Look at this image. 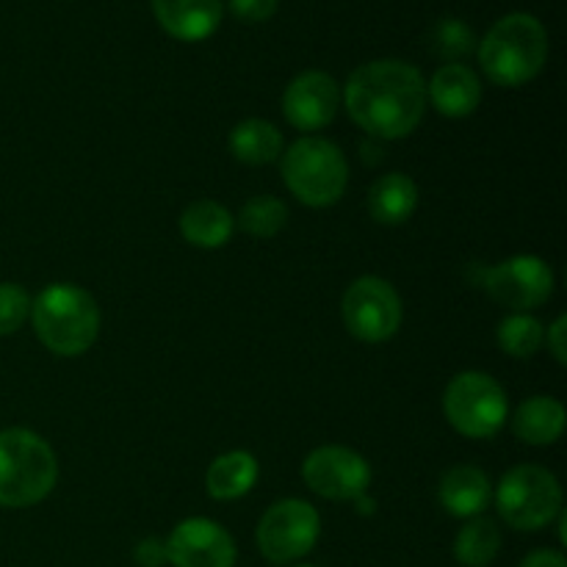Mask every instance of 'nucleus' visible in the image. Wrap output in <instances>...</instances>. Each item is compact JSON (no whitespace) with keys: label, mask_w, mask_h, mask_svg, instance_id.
<instances>
[{"label":"nucleus","mask_w":567,"mask_h":567,"mask_svg":"<svg viewBox=\"0 0 567 567\" xmlns=\"http://www.w3.org/2000/svg\"><path fill=\"white\" fill-rule=\"evenodd\" d=\"M347 111L369 136L404 138L426 111V81L413 64L396 59L369 61L349 75Z\"/></svg>","instance_id":"obj_1"},{"label":"nucleus","mask_w":567,"mask_h":567,"mask_svg":"<svg viewBox=\"0 0 567 567\" xmlns=\"http://www.w3.org/2000/svg\"><path fill=\"white\" fill-rule=\"evenodd\" d=\"M39 341L59 358L89 352L100 332V308L89 291L72 282H53L31 302Z\"/></svg>","instance_id":"obj_2"},{"label":"nucleus","mask_w":567,"mask_h":567,"mask_svg":"<svg viewBox=\"0 0 567 567\" xmlns=\"http://www.w3.org/2000/svg\"><path fill=\"white\" fill-rule=\"evenodd\" d=\"M548 61V33L532 14H509L485 33L480 64L498 86H524Z\"/></svg>","instance_id":"obj_3"},{"label":"nucleus","mask_w":567,"mask_h":567,"mask_svg":"<svg viewBox=\"0 0 567 567\" xmlns=\"http://www.w3.org/2000/svg\"><path fill=\"white\" fill-rule=\"evenodd\" d=\"M59 482V460L31 430L0 432V507L25 509L44 502Z\"/></svg>","instance_id":"obj_4"},{"label":"nucleus","mask_w":567,"mask_h":567,"mask_svg":"<svg viewBox=\"0 0 567 567\" xmlns=\"http://www.w3.org/2000/svg\"><path fill=\"white\" fill-rule=\"evenodd\" d=\"M282 177L299 203L310 208H327L347 192L349 166L336 144L308 136L293 142L282 155Z\"/></svg>","instance_id":"obj_5"},{"label":"nucleus","mask_w":567,"mask_h":567,"mask_svg":"<svg viewBox=\"0 0 567 567\" xmlns=\"http://www.w3.org/2000/svg\"><path fill=\"white\" fill-rule=\"evenodd\" d=\"M496 509L518 532H537L563 513V487L540 465H515L496 491Z\"/></svg>","instance_id":"obj_6"},{"label":"nucleus","mask_w":567,"mask_h":567,"mask_svg":"<svg viewBox=\"0 0 567 567\" xmlns=\"http://www.w3.org/2000/svg\"><path fill=\"white\" fill-rule=\"evenodd\" d=\"M443 410L460 435L482 441L496 435L507 421V393L491 374L463 371L449 382Z\"/></svg>","instance_id":"obj_7"},{"label":"nucleus","mask_w":567,"mask_h":567,"mask_svg":"<svg viewBox=\"0 0 567 567\" xmlns=\"http://www.w3.org/2000/svg\"><path fill=\"white\" fill-rule=\"evenodd\" d=\"M319 535L321 518L316 507L302 498H282L264 513L255 540L271 565H291L313 551Z\"/></svg>","instance_id":"obj_8"},{"label":"nucleus","mask_w":567,"mask_h":567,"mask_svg":"<svg viewBox=\"0 0 567 567\" xmlns=\"http://www.w3.org/2000/svg\"><path fill=\"white\" fill-rule=\"evenodd\" d=\"M476 282L493 302L526 313L546 305L554 293V271L537 255H515L496 266H480Z\"/></svg>","instance_id":"obj_9"},{"label":"nucleus","mask_w":567,"mask_h":567,"mask_svg":"<svg viewBox=\"0 0 567 567\" xmlns=\"http://www.w3.org/2000/svg\"><path fill=\"white\" fill-rule=\"evenodd\" d=\"M343 324L365 343H382L402 324V299L382 277H360L347 288L341 302Z\"/></svg>","instance_id":"obj_10"},{"label":"nucleus","mask_w":567,"mask_h":567,"mask_svg":"<svg viewBox=\"0 0 567 567\" xmlns=\"http://www.w3.org/2000/svg\"><path fill=\"white\" fill-rule=\"evenodd\" d=\"M302 480L319 496L332 502H354L371 485V468L358 452L347 446H321L308 454Z\"/></svg>","instance_id":"obj_11"},{"label":"nucleus","mask_w":567,"mask_h":567,"mask_svg":"<svg viewBox=\"0 0 567 567\" xmlns=\"http://www.w3.org/2000/svg\"><path fill=\"white\" fill-rule=\"evenodd\" d=\"M166 557L172 567H233L238 551L221 524L210 518H186L172 529Z\"/></svg>","instance_id":"obj_12"},{"label":"nucleus","mask_w":567,"mask_h":567,"mask_svg":"<svg viewBox=\"0 0 567 567\" xmlns=\"http://www.w3.org/2000/svg\"><path fill=\"white\" fill-rule=\"evenodd\" d=\"M338 103H341V89L336 78L319 70L297 75L282 94L286 120L299 131H319L330 125L338 114Z\"/></svg>","instance_id":"obj_13"},{"label":"nucleus","mask_w":567,"mask_h":567,"mask_svg":"<svg viewBox=\"0 0 567 567\" xmlns=\"http://www.w3.org/2000/svg\"><path fill=\"white\" fill-rule=\"evenodd\" d=\"M155 20L181 42H203L219 28L221 0H153Z\"/></svg>","instance_id":"obj_14"},{"label":"nucleus","mask_w":567,"mask_h":567,"mask_svg":"<svg viewBox=\"0 0 567 567\" xmlns=\"http://www.w3.org/2000/svg\"><path fill=\"white\" fill-rule=\"evenodd\" d=\"M480 100V78L463 64H443L426 83V103H432L443 116H452V120L474 114Z\"/></svg>","instance_id":"obj_15"},{"label":"nucleus","mask_w":567,"mask_h":567,"mask_svg":"<svg viewBox=\"0 0 567 567\" xmlns=\"http://www.w3.org/2000/svg\"><path fill=\"white\" fill-rule=\"evenodd\" d=\"M437 496L449 515L471 520L485 513L493 498V487L485 471L474 468V465H457L443 474Z\"/></svg>","instance_id":"obj_16"},{"label":"nucleus","mask_w":567,"mask_h":567,"mask_svg":"<svg viewBox=\"0 0 567 567\" xmlns=\"http://www.w3.org/2000/svg\"><path fill=\"white\" fill-rule=\"evenodd\" d=\"M513 432L529 446H551L565 432V408L551 396H532L515 410Z\"/></svg>","instance_id":"obj_17"},{"label":"nucleus","mask_w":567,"mask_h":567,"mask_svg":"<svg viewBox=\"0 0 567 567\" xmlns=\"http://www.w3.org/2000/svg\"><path fill=\"white\" fill-rule=\"evenodd\" d=\"M233 227H236V219L230 210L214 199H197L181 216L183 238L199 249L225 247L233 236Z\"/></svg>","instance_id":"obj_18"},{"label":"nucleus","mask_w":567,"mask_h":567,"mask_svg":"<svg viewBox=\"0 0 567 567\" xmlns=\"http://www.w3.org/2000/svg\"><path fill=\"white\" fill-rule=\"evenodd\" d=\"M255 482H258V460L249 452H227L210 463L205 474V491L210 498L233 502L247 496Z\"/></svg>","instance_id":"obj_19"},{"label":"nucleus","mask_w":567,"mask_h":567,"mask_svg":"<svg viewBox=\"0 0 567 567\" xmlns=\"http://www.w3.org/2000/svg\"><path fill=\"white\" fill-rule=\"evenodd\" d=\"M419 205V186L402 172L380 177L369 192V214L380 225H402Z\"/></svg>","instance_id":"obj_20"},{"label":"nucleus","mask_w":567,"mask_h":567,"mask_svg":"<svg viewBox=\"0 0 567 567\" xmlns=\"http://www.w3.org/2000/svg\"><path fill=\"white\" fill-rule=\"evenodd\" d=\"M227 144L241 164L264 166L280 158L282 133L266 120H244L233 127Z\"/></svg>","instance_id":"obj_21"},{"label":"nucleus","mask_w":567,"mask_h":567,"mask_svg":"<svg viewBox=\"0 0 567 567\" xmlns=\"http://www.w3.org/2000/svg\"><path fill=\"white\" fill-rule=\"evenodd\" d=\"M502 551V532L491 518H471L454 537V559L465 567H487Z\"/></svg>","instance_id":"obj_22"},{"label":"nucleus","mask_w":567,"mask_h":567,"mask_svg":"<svg viewBox=\"0 0 567 567\" xmlns=\"http://www.w3.org/2000/svg\"><path fill=\"white\" fill-rule=\"evenodd\" d=\"M496 338L502 352H507L509 358H532V354L540 352L543 341H546V330H543L535 316L513 313L498 324Z\"/></svg>","instance_id":"obj_23"},{"label":"nucleus","mask_w":567,"mask_h":567,"mask_svg":"<svg viewBox=\"0 0 567 567\" xmlns=\"http://www.w3.org/2000/svg\"><path fill=\"white\" fill-rule=\"evenodd\" d=\"M288 221V208L282 199L269 197H252L238 214V227L244 233H249L252 238H275L277 233L286 227Z\"/></svg>","instance_id":"obj_24"},{"label":"nucleus","mask_w":567,"mask_h":567,"mask_svg":"<svg viewBox=\"0 0 567 567\" xmlns=\"http://www.w3.org/2000/svg\"><path fill=\"white\" fill-rule=\"evenodd\" d=\"M474 31H471L463 20H454V17H446V20L437 22L430 33L432 55L443 59L446 64H457L460 59L474 53Z\"/></svg>","instance_id":"obj_25"},{"label":"nucleus","mask_w":567,"mask_h":567,"mask_svg":"<svg viewBox=\"0 0 567 567\" xmlns=\"http://www.w3.org/2000/svg\"><path fill=\"white\" fill-rule=\"evenodd\" d=\"M31 316V297L17 282H0V336H14Z\"/></svg>","instance_id":"obj_26"},{"label":"nucleus","mask_w":567,"mask_h":567,"mask_svg":"<svg viewBox=\"0 0 567 567\" xmlns=\"http://www.w3.org/2000/svg\"><path fill=\"white\" fill-rule=\"evenodd\" d=\"M280 0H230L233 14L241 22H266L275 17Z\"/></svg>","instance_id":"obj_27"},{"label":"nucleus","mask_w":567,"mask_h":567,"mask_svg":"<svg viewBox=\"0 0 567 567\" xmlns=\"http://www.w3.org/2000/svg\"><path fill=\"white\" fill-rule=\"evenodd\" d=\"M133 563L138 567H164L169 563L166 557V543L158 537H147V540H138L133 548Z\"/></svg>","instance_id":"obj_28"},{"label":"nucleus","mask_w":567,"mask_h":567,"mask_svg":"<svg viewBox=\"0 0 567 567\" xmlns=\"http://www.w3.org/2000/svg\"><path fill=\"white\" fill-rule=\"evenodd\" d=\"M565 336H567V319H565V316H559V319L554 321V324L548 327V332H546L548 349H551V354H554V358H557L559 365L567 363V343H565Z\"/></svg>","instance_id":"obj_29"},{"label":"nucleus","mask_w":567,"mask_h":567,"mask_svg":"<svg viewBox=\"0 0 567 567\" xmlns=\"http://www.w3.org/2000/svg\"><path fill=\"white\" fill-rule=\"evenodd\" d=\"M518 567H567V559L563 551H554V548H537L526 554Z\"/></svg>","instance_id":"obj_30"},{"label":"nucleus","mask_w":567,"mask_h":567,"mask_svg":"<svg viewBox=\"0 0 567 567\" xmlns=\"http://www.w3.org/2000/svg\"><path fill=\"white\" fill-rule=\"evenodd\" d=\"M291 567H316V565H291Z\"/></svg>","instance_id":"obj_31"}]
</instances>
